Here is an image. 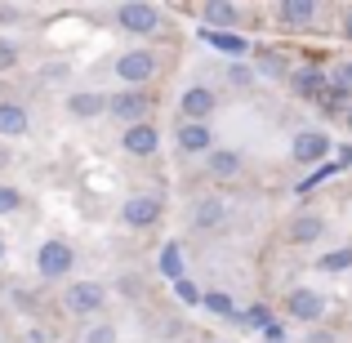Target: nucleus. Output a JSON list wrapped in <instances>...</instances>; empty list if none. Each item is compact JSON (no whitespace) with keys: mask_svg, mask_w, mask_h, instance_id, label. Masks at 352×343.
Returning <instances> with one entry per match:
<instances>
[{"mask_svg":"<svg viewBox=\"0 0 352 343\" xmlns=\"http://www.w3.org/2000/svg\"><path fill=\"white\" fill-rule=\"evenodd\" d=\"M72 267H76V254H72L67 241H45V245L36 250V272H41V281H58Z\"/></svg>","mask_w":352,"mask_h":343,"instance_id":"nucleus-1","label":"nucleus"},{"mask_svg":"<svg viewBox=\"0 0 352 343\" xmlns=\"http://www.w3.org/2000/svg\"><path fill=\"white\" fill-rule=\"evenodd\" d=\"M116 23H120V32H129V36H152L156 27H161V9L147 5V0H129V5L116 9Z\"/></svg>","mask_w":352,"mask_h":343,"instance_id":"nucleus-2","label":"nucleus"},{"mask_svg":"<svg viewBox=\"0 0 352 343\" xmlns=\"http://www.w3.org/2000/svg\"><path fill=\"white\" fill-rule=\"evenodd\" d=\"M63 303H67V312H76V317H94V312H103L107 290L98 281H72L67 294H63Z\"/></svg>","mask_w":352,"mask_h":343,"instance_id":"nucleus-3","label":"nucleus"},{"mask_svg":"<svg viewBox=\"0 0 352 343\" xmlns=\"http://www.w3.org/2000/svg\"><path fill=\"white\" fill-rule=\"evenodd\" d=\"M152 71H156V54L152 49H129V54H120L116 58V76L125 80V85H147L152 80Z\"/></svg>","mask_w":352,"mask_h":343,"instance_id":"nucleus-4","label":"nucleus"},{"mask_svg":"<svg viewBox=\"0 0 352 343\" xmlns=\"http://www.w3.org/2000/svg\"><path fill=\"white\" fill-rule=\"evenodd\" d=\"M214 107H219L214 89L192 85V89H183V98H179V120H197V125H206V120L214 116Z\"/></svg>","mask_w":352,"mask_h":343,"instance_id":"nucleus-5","label":"nucleus"},{"mask_svg":"<svg viewBox=\"0 0 352 343\" xmlns=\"http://www.w3.org/2000/svg\"><path fill=\"white\" fill-rule=\"evenodd\" d=\"M107 112H112L116 120L138 125V120H147V112H152V98H147V89H125V94L107 98Z\"/></svg>","mask_w":352,"mask_h":343,"instance_id":"nucleus-6","label":"nucleus"},{"mask_svg":"<svg viewBox=\"0 0 352 343\" xmlns=\"http://www.w3.org/2000/svg\"><path fill=\"white\" fill-rule=\"evenodd\" d=\"M285 312H290L294 321H321L326 317V299H321L317 290H308V285H299V290L285 294Z\"/></svg>","mask_w":352,"mask_h":343,"instance_id":"nucleus-7","label":"nucleus"},{"mask_svg":"<svg viewBox=\"0 0 352 343\" xmlns=\"http://www.w3.org/2000/svg\"><path fill=\"white\" fill-rule=\"evenodd\" d=\"M326 152H330V138L321 134V129H303V134H294V143H290V156H294L299 165L326 161Z\"/></svg>","mask_w":352,"mask_h":343,"instance_id":"nucleus-8","label":"nucleus"},{"mask_svg":"<svg viewBox=\"0 0 352 343\" xmlns=\"http://www.w3.org/2000/svg\"><path fill=\"white\" fill-rule=\"evenodd\" d=\"M120 147H125L129 156H152L156 147H161V134H156L152 120H138V125H125V138H120Z\"/></svg>","mask_w":352,"mask_h":343,"instance_id":"nucleus-9","label":"nucleus"},{"mask_svg":"<svg viewBox=\"0 0 352 343\" xmlns=\"http://www.w3.org/2000/svg\"><path fill=\"white\" fill-rule=\"evenodd\" d=\"M120 219H125V228H152L161 219V201L156 197H129L120 206Z\"/></svg>","mask_w":352,"mask_h":343,"instance_id":"nucleus-10","label":"nucleus"},{"mask_svg":"<svg viewBox=\"0 0 352 343\" xmlns=\"http://www.w3.org/2000/svg\"><path fill=\"white\" fill-rule=\"evenodd\" d=\"M179 152L197 156V152H214V134L210 125H197V120H179Z\"/></svg>","mask_w":352,"mask_h":343,"instance_id":"nucleus-11","label":"nucleus"},{"mask_svg":"<svg viewBox=\"0 0 352 343\" xmlns=\"http://www.w3.org/2000/svg\"><path fill=\"white\" fill-rule=\"evenodd\" d=\"M276 18H281V27L299 32V27H308L317 18V5L312 0H285V5H276Z\"/></svg>","mask_w":352,"mask_h":343,"instance_id":"nucleus-12","label":"nucleus"},{"mask_svg":"<svg viewBox=\"0 0 352 343\" xmlns=\"http://www.w3.org/2000/svg\"><path fill=\"white\" fill-rule=\"evenodd\" d=\"M27 129H32V120H27L23 103H0V138H23Z\"/></svg>","mask_w":352,"mask_h":343,"instance_id":"nucleus-13","label":"nucleus"},{"mask_svg":"<svg viewBox=\"0 0 352 343\" xmlns=\"http://www.w3.org/2000/svg\"><path fill=\"white\" fill-rule=\"evenodd\" d=\"M321 232H326V219H321V214H299L290 223V241H294V245H317Z\"/></svg>","mask_w":352,"mask_h":343,"instance_id":"nucleus-14","label":"nucleus"},{"mask_svg":"<svg viewBox=\"0 0 352 343\" xmlns=\"http://www.w3.org/2000/svg\"><path fill=\"white\" fill-rule=\"evenodd\" d=\"M192 223H197L201 232L223 228V223H228V206H223V201H197V210H192Z\"/></svg>","mask_w":352,"mask_h":343,"instance_id":"nucleus-15","label":"nucleus"},{"mask_svg":"<svg viewBox=\"0 0 352 343\" xmlns=\"http://www.w3.org/2000/svg\"><path fill=\"white\" fill-rule=\"evenodd\" d=\"M67 112H72V116H80V120H89V116L107 112V98H103V94H89V89H80V94H72V98H67Z\"/></svg>","mask_w":352,"mask_h":343,"instance_id":"nucleus-16","label":"nucleus"},{"mask_svg":"<svg viewBox=\"0 0 352 343\" xmlns=\"http://www.w3.org/2000/svg\"><path fill=\"white\" fill-rule=\"evenodd\" d=\"M210 174H214V179H236L241 174V152L214 147V152H210Z\"/></svg>","mask_w":352,"mask_h":343,"instance_id":"nucleus-17","label":"nucleus"},{"mask_svg":"<svg viewBox=\"0 0 352 343\" xmlns=\"http://www.w3.org/2000/svg\"><path fill=\"white\" fill-rule=\"evenodd\" d=\"M294 89H299L303 98H317V103H321V94L330 89V80H326V71L308 67V71H299V76H294Z\"/></svg>","mask_w":352,"mask_h":343,"instance_id":"nucleus-18","label":"nucleus"},{"mask_svg":"<svg viewBox=\"0 0 352 343\" xmlns=\"http://www.w3.org/2000/svg\"><path fill=\"white\" fill-rule=\"evenodd\" d=\"M201 18L210 23V32H219V27H232V23H236L241 9H236V5H223V0H210V5L201 9Z\"/></svg>","mask_w":352,"mask_h":343,"instance_id":"nucleus-19","label":"nucleus"},{"mask_svg":"<svg viewBox=\"0 0 352 343\" xmlns=\"http://www.w3.org/2000/svg\"><path fill=\"white\" fill-rule=\"evenodd\" d=\"M201 308H206V312H214V317H223V321H236V303L228 299V294H219V290L201 294Z\"/></svg>","mask_w":352,"mask_h":343,"instance_id":"nucleus-20","label":"nucleus"},{"mask_svg":"<svg viewBox=\"0 0 352 343\" xmlns=\"http://www.w3.org/2000/svg\"><path fill=\"white\" fill-rule=\"evenodd\" d=\"M161 272L170 276V281H179V276H183V254H179V241H165V245H161Z\"/></svg>","mask_w":352,"mask_h":343,"instance_id":"nucleus-21","label":"nucleus"},{"mask_svg":"<svg viewBox=\"0 0 352 343\" xmlns=\"http://www.w3.org/2000/svg\"><path fill=\"white\" fill-rule=\"evenodd\" d=\"M206 36V45H214V49H223V54H245L250 45L241 41V36H232V32H201Z\"/></svg>","mask_w":352,"mask_h":343,"instance_id":"nucleus-22","label":"nucleus"},{"mask_svg":"<svg viewBox=\"0 0 352 343\" xmlns=\"http://www.w3.org/2000/svg\"><path fill=\"white\" fill-rule=\"evenodd\" d=\"M317 267H321V272H344V267H352V245L321 254V258H317Z\"/></svg>","mask_w":352,"mask_h":343,"instance_id":"nucleus-23","label":"nucleus"},{"mask_svg":"<svg viewBox=\"0 0 352 343\" xmlns=\"http://www.w3.org/2000/svg\"><path fill=\"white\" fill-rule=\"evenodd\" d=\"M236 321H241L245 330H267V326H272V312H267L263 303H254L250 312H236Z\"/></svg>","mask_w":352,"mask_h":343,"instance_id":"nucleus-24","label":"nucleus"},{"mask_svg":"<svg viewBox=\"0 0 352 343\" xmlns=\"http://www.w3.org/2000/svg\"><path fill=\"white\" fill-rule=\"evenodd\" d=\"M330 89H339V94H348L352 98V63H339V67L335 71H330Z\"/></svg>","mask_w":352,"mask_h":343,"instance_id":"nucleus-25","label":"nucleus"},{"mask_svg":"<svg viewBox=\"0 0 352 343\" xmlns=\"http://www.w3.org/2000/svg\"><path fill=\"white\" fill-rule=\"evenodd\" d=\"M14 210H23V192L0 183V214H14Z\"/></svg>","mask_w":352,"mask_h":343,"instance_id":"nucleus-26","label":"nucleus"},{"mask_svg":"<svg viewBox=\"0 0 352 343\" xmlns=\"http://www.w3.org/2000/svg\"><path fill=\"white\" fill-rule=\"evenodd\" d=\"M174 294H179L183 303H201V290H197V281H188V276H179V281H174Z\"/></svg>","mask_w":352,"mask_h":343,"instance_id":"nucleus-27","label":"nucleus"},{"mask_svg":"<svg viewBox=\"0 0 352 343\" xmlns=\"http://www.w3.org/2000/svg\"><path fill=\"white\" fill-rule=\"evenodd\" d=\"M14 63H18L14 41H5V36H0V71H5V67H14Z\"/></svg>","mask_w":352,"mask_h":343,"instance_id":"nucleus-28","label":"nucleus"},{"mask_svg":"<svg viewBox=\"0 0 352 343\" xmlns=\"http://www.w3.org/2000/svg\"><path fill=\"white\" fill-rule=\"evenodd\" d=\"M85 343H116V330H112V326H94Z\"/></svg>","mask_w":352,"mask_h":343,"instance_id":"nucleus-29","label":"nucleus"},{"mask_svg":"<svg viewBox=\"0 0 352 343\" xmlns=\"http://www.w3.org/2000/svg\"><path fill=\"white\" fill-rule=\"evenodd\" d=\"M330 174H335V165H321L317 174H308V179H303V192H308V188H317V183H326Z\"/></svg>","mask_w":352,"mask_h":343,"instance_id":"nucleus-30","label":"nucleus"},{"mask_svg":"<svg viewBox=\"0 0 352 343\" xmlns=\"http://www.w3.org/2000/svg\"><path fill=\"white\" fill-rule=\"evenodd\" d=\"M344 36H348V41H352V9H348V14H344Z\"/></svg>","mask_w":352,"mask_h":343,"instance_id":"nucleus-31","label":"nucleus"},{"mask_svg":"<svg viewBox=\"0 0 352 343\" xmlns=\"http://www.w3.org/2000/svg\"><path fill=\"white\" fill-rule=\"evenodd\" d=\"M308 343H335V339H330V335H312Z\"/></svg>","mask_w":352,"mask_h":343,"instance_id":"nucleus-32","label":"nucleus"},{"mask_svg":"<svg viewBox=\"0 0 352 343\" xmlns=\"http://www.w3.org/2000/svg\"><path fill=\"white\" fill-rule=\"evenodd\" d=\"M0 18H14V9H9V5H0Z\"/></svg>","mask_w":352,"mask_h":343,"instance_id":"nucleus-33","label":"nucleus"},{"mask_svg":"<svg viewBox=\"0 0 352 343\" xmlns=\"http://www.w3.org/2000/svg\"><path fill=\"white\" fill-rule=\"evenodd\" d=\"M0 258H5V241H0Z\"/></svg>","mask_w":352,"mask_h":343,"instance_id":"nucleus-34","label":"nucleus"},{"mask_svg":"<svg viewBox=\"0 0 352 343\" xmlns=\"http://www.w3.org/2000/svg\"><path fill=\"white\" fill-rule=\"evenodd\" d=\"M348 120H352V112H348Z\"/></svg>","mask_w":352,"mask_h":343,"instance_id":"nucleus-35","label":"nucleus"}]
</instances>
